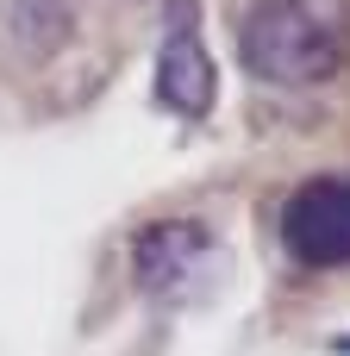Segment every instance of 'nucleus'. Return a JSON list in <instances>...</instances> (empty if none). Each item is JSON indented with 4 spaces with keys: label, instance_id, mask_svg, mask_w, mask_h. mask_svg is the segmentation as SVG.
Here are the masks:
<instances>
[{
    "label": "nucleus",
    "instance_id": "obj_4",
    "mask_svg": "<svg viewBox=\"0 0 350 356\" xmlns=\"http://www.w3.org/2000/svg\"><path fill=\"white\" fill-rule=\"evenodd\" d=\"M207 257H213V238H207V225H194V219H163V225H144V232H138V244H132L138 282H144L150 294H163V288L188 282Z\"/></svg>",
    "mask_w": 350,
    "mask_h": 356
},
{
    "label": "nucleus",
    "instance_id": "obj_5",
    "mask_svg": "<svg viewBox=\"0 0 350 356\" xmlns=\"http://www.w3.org/2000/svg\"><path fill=\"white\" fill-rule=\"evenodd\" d=\"M338 350H344V356H350V338H344V344H338Z\"/></svg>",
    "mask_w": 350,
    "mask_h": 356
},
{
    "label": "nucleus",
    "instance_id": "obj_1",
    "mask_svg": "<svg viewBox=\"0 0 350 356\" xmlns=\"http://www.w3.org/2000/svg\"><path fill=\"white\" fill-rule=\"evenodd\" d=\"M238 63L269 88H319L344 63V25L319 0H250L238 19Z\"/></svg>",
    "mask_w": 350,
    "mask_h": 356
},
{
    "label": "nucleus",
    "instance_id": "obj_2",
    "mask_svg": "<svg viewBox=\"0 0 350 356\" xmlns=\"http://www.w3.org/2000/svg\"><path fill=\"white\" fill-rule=\"evenodd\" d=\"M282 244L307 269L350 263V175H313L282 207Z\"/></svg>",
    "mask_w": 350,
    "mask_h": 356
},
{
    "label": "nucleus",
    "instance_id": "obj_3",
    "mask_svg": "<svg viewBox=\"0 0 350 356\" xmlns=\"http://www.w3.org/2000/svg\"><path fill=\"white\" fill-rule=\"evenodd\" d=\"M219 94V69L207 56L200 38V6L194 0H169V25H163V50H157V100L182 119H207Z\"/></svg>",
    "mask_w": 350,
    "mask_h": 356
}]
</instances>
